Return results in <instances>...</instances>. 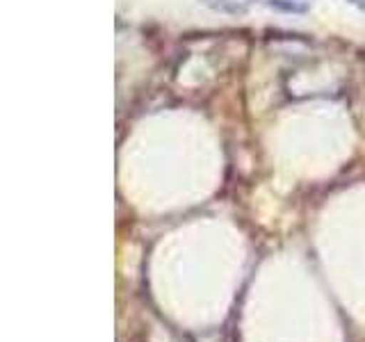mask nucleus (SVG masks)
Here are the masks:
<instances>
[{
    "label": "nucleus",
    "mask_w": 365,
    "mask_h": 342,
    "mask_svg": "<svg viewBox=\"0 0 365 342\" xmlns=\"http://www.w3.org/2000/svg\"><path fill=\"white\" fill-rule=\"evenodd\" d=\"M269 5L277 9H285V11H304L306 9V5L294 3V0H269Z\"/></svg>",
    "instance_id": "nucleus-1"
}]
</instances>
